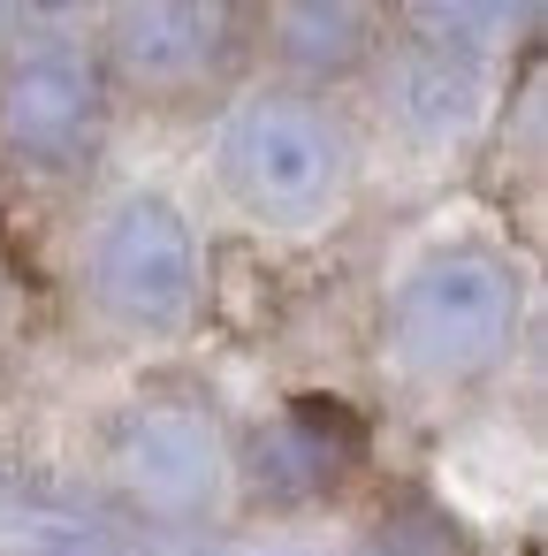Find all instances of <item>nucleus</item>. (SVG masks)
Listing matches in <instances>:
<instances>
[{"mask_svg":"<svg viewBox=\"0 0 548 556\" xmlns=\"http://www.w3.org/2000/svg\"><path fill=\"white\" fill-rule=\"evenodd\" d=\"M100 0H0V31H31V24H77Z\"/></svg>","mask_w":548,"mask_h":556,"instance_id":"obj_9","label":"nucleus"},{"mask_svg":"<svg viewBox=\"0 0 548 556\" xmlns=\"http://www.w3.org/2000/svg\"><path fill=\"white\" fill-rule=\"evenodd\" d=\"M214 191L259 237H320L358 206L366 138L343 100L244 77L214 108Z\"/></svg>","mask_w":548,"mask_h":556,"instance_id":"obj_1","label":"nucleus"},{"mask_svg":"<svg viewBox=\"0 0 548 556\" xmlns=\"http://www.w3.org/2000/svg\"><path fill=\"white\" fill-rule=\"evenodd\" d=\"M69 260H77V305L92 313V328L123 343H183L206 320V298H214L206 237L191 206L168 199L161 184L107 191L77 222Z\"/></svg>","mask_w":548,"mask_h":556,"instance_id":"obj_4","label":"nucleus"},{"mask_svg":"<svg viewBox=\"0 0 548 556\" xmlns=\"http://www.w3.org/2000/svg\"><path fill=\"white\" fill-rule=\"evenodd\" d=\"M100 472L130 510H145L161 526H199V518H214L229 503L244 457H237V434L221 427L214 404L153 389V396H138V404H123L107 419Z\"/></svg>","mask_w":548,"mask_h":556,"instance_id":"obj_6","label":"nucleus"},{"mask_svg":"<svg viewBox=\"0 0 548 556\" xmlns=\"http://www.w3.org/2000/svg\"><path fill=\"white\" fill-rule=\"evenodd\" d=\"M525 313L533 282L510 244L434 237L381 290V366L419 396H464L518 358Z\"/></svg>","mask_w":548,"mask_h":556,"instance_id":"obj_2","label":"nucleus"},{"mask_svg":"<svg viewBox=\"0 0 548 556\" xmlns=\"http://www.w3.org/2000/svg\"><path fill=\"white\" fill-rule=\"evenodd\" d=\"M388 0H252V77L297 92H358L388 62Z\"/></svg>","mask_w":548,"mask_h":556,"instance_id":"obj_7","label":"nucleus"},{"mask_svg":"<svg viewBox=\"0 0 548 556\" xmlns=\"http://www.w3.org/2000/svg\"><path fill=\"white\" fill-rule=\"evenodd\" d=\"M115 92L92 54V31L77 24H31L0 31V191L24 206H69L92 191L107 138H115Z\"/></svg>","mask_w":548,"mask_h":556,"instance_id":"obj_3","label":"nucleus"},{"mask_svg":"<svg viewBox=\"0 0 548 556\" xmlns=\"http://www.w3.org/2000/svg\"><path fill=\"white\" fill-rule=\"evenodd\" d=\"M92 54L115 108L206 115L252 77V0H100Z\"/></svg>","mask_w":548,"mask_h":556,"instance_id":"obj_5","label":"nucleus"},{"mask_svg":"<svg viewBox=\"0 0 548 556\" xmlns=\"http://www.w3.org/2000/svg\"><path fill=\"white\" fill-rule=\"evenodd\" d=\"M540 24V0H388V31L396 47L442 54V62H502L510 47H525Z\"/></svg>","mask_w":548,"mask_h":556,"instance_id":"obj_8","label":"nucleus"}]
</instances>
